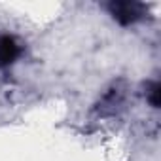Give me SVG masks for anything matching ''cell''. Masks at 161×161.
Segmentation results:
<instances>
[{"instance_id":"cell-1","label":"cell","mask_w":161,"mask_h":161,"mask_svg":"<svg viewBox=\"0 0 161 161\" xmlns=\"http://www.w3.org/2000/svg\"><path fill=\"white\" fill-rule=\"evenodd\" d=\"M108 8H110L112 15H114L119 23H123V25L135 23V21L140 19L142 14H144V6L138 4V2H112Z\"/></svg>"},{"instance_id":"cell-2","label":"cell","mask_w":161,"mask_h":161,"mask_svg":"<svg viewBox=\"0 0 161 161\" xmlns=\"http://www.w3.org/2000/svg\"><path fill=\"white\" fill-rule=\"evenodd\" d=\"M19 55V46L14 36H0V68L12 64Z\"/></svg>"},{"instance_id":"cell-3","label":"cell","mask_w":161,"mask_h":161,"mask_svg":"<svg viewBox=\"0 0 161 161\" xmlns=\"http://www.w3.org/2000/svg\"><path fill=\"white\" fill-rule=\"evenodd\" d=\"M148 101L152 103V106H159V84L155 82V84H152L150 86V89H148Z\"/></svg>"}]
</instances>
